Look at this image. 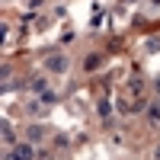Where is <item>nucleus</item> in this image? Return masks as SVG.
<instances>
[{
    "label": "nucleus",
    "mask_w": 160,
    "mask_h": 160,
    "mask_svg": "<svg viewBox=\"0 0 160 160\" xmlns=\"http://www.w3.org/2000/svg\"><path fill=\"white\" fill-rule=\"evenodd\" d=\"M45 68L51 74H64V71H68V58H64V55H51V58H45Z\"/></svg>",
    "instance_id": "obj_1"
},
{
    "label": "nucleus",
    "mask_w": 160,
    "mask_h": 160,
    "mask_svg": "<svg viewBox=\"0 0 160 160\" xmlns=\"http://www.w3.org/2000/svg\"><path fill=\"white\" fill-rule=\"evenodd\" d=\"M7 160H32V144H13Z\"/></svg>",
    "instance_id": "obj_2"
},
{
    "label": "nucleus",
    "mask_w": 160,
    "mask_h": 160,
    "mask_svg": "<svg viewBox=\"0 0 160 160\" xmlns=\"http://www.w3.org/2000/svg\"><path fill=\"white\" fill-rule=\"evenodd\" d=\"M45 135H48L45 125H29V131H26V138H29V141H42Z\"/></svg>",
    "instance_id": "obj_3"
},
{
    "label": "nucleus",
    "mask_w": 160,
    "mask_h": 160,
    "mask_svg": "<svg viewBox=\"0 0 160 160\" xmlns=\"http://www.w3.org/2000/svg\"><path fill=\"white\" fill-rule=\"evenodd\" d=\"M99 61H102L99 55H90V58L83 61V68H87V71H93V68H99Z\"/></svg>",
    "instance_id": "obj_4"
},
{
    "label": "nucleus",
    "mask_w": 160,
    "mask_h": 160,
    "mask_svg": "<svg viewBox=\"0 0 160 160\" xmlns=\"http://www.w3.org/2000/svg\"><path fill=\"white\" fill-rule=\"evenodd\" d=\"M3 141H7V144L13 141V128H10V122H7V118H3Z\"/></svg>",
    "instance_id": "obj_5"
},
{
    "label": "nucleus",
    "mask_w": 160,
    "mask_h": 160,
    "mask_svg": "<svg viewBox=\"0 0 160 160\" xmlns=\"http://www.w3.org/2000/svg\"><path fill=\"white\" fill-rule=\"evenodd\" d=\"M32 87H35L38 93H45V80H42V77H35V80H32Z\"/></svg>",
    "instance_id": "obj_6"
},
{
    "label": "nucleus",
    "mask_w": 160,
    "mask_h": 160,
    "mask_svg": "<svg viewBox=\"0 0 160 160\" xmlns=\"http://www.w3.org/2000/svg\"><path fill=\"white\" fill-rule=\"evenodd\" d=\"M109 112H112V106H109V102H99V115L106 118V115H109Z\"/></svg>",
    "instance_id": "obj_7"
},
{
    "label": "nucleus",
    "mask_w": 160,
    "mask_h": 160,
    "mask_svg": "<svg viewBox=\"0 0 160 160\" xmlns=\"http://www.w3.org/2000/svg\"><path fill=\"white\" fill-rule=\"evenodd\" d=\"M42 102H45V106H51V102H55V93H48V90H45V93H42Z\"/></svg>",
    "instance_id": "obj_8"
},
{
    "label": "nucleus",
    "mask_w": 160,
    "mask_h": 160,
    "mask_svg": "<svg viewBox=\"0 0 160 160\" xmlns=\"http://www.w3.org/2000/svg\"><path fill=\"white\" fill-rule=\"evenodd\" d=\"M151 118H154V122L160 118V102H154V106H151Z\"/></svg>",
    "instance_id": "obj_9"
},
{
    "label": "nucleus",
    "mask_w": 160,
    "mask_h": 160,
    "mask_svg": "<svg viewBox=\"0 0 160 160\" xmlns=\"http://www.w3.org/2000/svg\"><path fill=\"white\" fill-rule=\"evenodd\" d=\"M148 51H160V38H151V42H148Z\"/></svg>",
    "instance_id": "obj_10"
},
{
    "label": "nucleus",
    "mask_w": 160,
    "mask_h": 160,
    "mask_svg": "<svg viewBox=\"0 0 160 160\" xmlns=\"http://www.w3.org/2000/svg\"><path fill=\"white\" fill-rule=\"evenodd\" d=\"M154 160H160V148H157V154H154Z\"/></svg>",
    "instance_id": "obj_11"
}]
</instances>
